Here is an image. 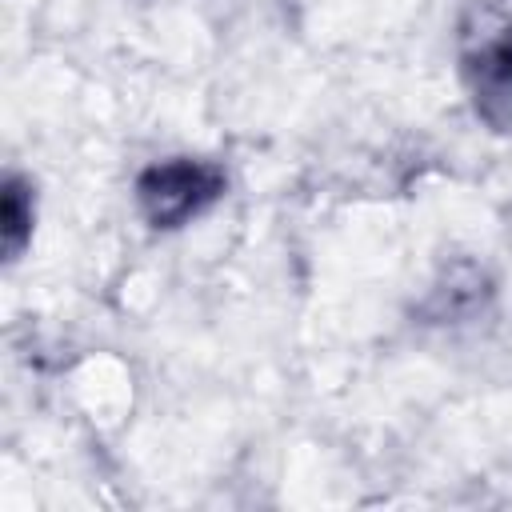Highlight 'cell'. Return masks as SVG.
Returning <instances> with one entry per match:
<instances>
[{"label":"cell","mask_w":512,"mask_h":512,"mask_svg":"<svg viewBox=\"0 0 512 512\" xmlns=\"http://www.w3.org/2000/svg\"><path fill=\"white\" fill-rule=\"evenodd\" d=\"M0 232H4V256L16 260L32 236V192L20 176H8L4 184V212H0Z\"/></svg>","instance_id":"3957f363"},{"label":"cell","mask_w":512,"mask_h":512,"mask_svg":"<svg viewBox=\"0 0 512 512\" xmlns=\"http://www.w3.org/2000/svg\"><path fill=\"white\" fill-rule=\"evenodd\" d=\"M468 88L476 112L492 128H512V32L488 40L468 56Z\"/></svg>","instance_id":"7a4b0ae2"},{"label":"cell","mask_w":512,"mask_h":512,"mask_svg":"<svg viewBox=\"0 0 512 512\" xmlns=\"http://www.w3.org/2000/svg\"><path fill=\"white\" fill-rule=\"evenodd\" d=\"M224 192V172L204 160H164L140 172L136 200L152 228H180Z\"/></svg>","instance_id":"6da1fadb"}]
</instances>
